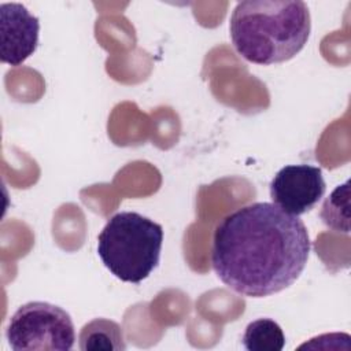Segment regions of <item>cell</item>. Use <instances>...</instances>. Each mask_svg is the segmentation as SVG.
Returning a JSON list of instances; mask_svg holds the SVG:
<instances>
[{"instance_id": "1", "label": "cell", "mask_w": 351, "mask_h": 351, "mask_svg": "<svg viewBox=\"0 0 351 351\" xmlns=\"http://www.w3.org/2000/svg\"><path fill=\"white\" fill-rule=\"evenodd\" d=\"M311 250L304 222L274 203L239 207L214 230L211 265L232 291L265 298L291 287Z\"/></svg>"}, {"instance_id": "2", "label": "cell", "mask_w": 351, "mask_h": 351, "mask_svg": "<svg viewBox=\"0 0 351 351\" xmlns=\"http://www.w3.org/2000/svg\"><path fill=\"white\" fill-rule=\"evenodd\" d=\"M230 38L241 58L269 66L298 55L310 37L311 18L304 1L247 0L236 4Z\"/></svg>"}, {"instance_id": "3", "label": "cell", "mask_w": 351, "mask_h": 351, "mask_svg": "<svg viewBox=\"0 0 351 351\" xmlns=\"http://www.w3.org/2000/svg\"><path fill=\"white\" fill-rule=\"evenodd\" d=\"M162 243V225L138 213L121 211L99 233L97 255L117 278L138 284L158 266Z\"/></svg>"}, {"instance_id": "4", "label": "cell", "mask_w": 351, "mask_h": 351, "mask_svg": "<svg viewBox=\"0 0 351 351\" xmlns=\"http://www.w3.org/2000/svg\"><path fill=\"white\" fill-rule=\"evenodd\" d=\"M5 337L14 351H69L75 330L66 310L47 302L22 304L10 318Z\"/></svg>"}, {"instance_id": "5", "label": "cell", "mask_w": 351, "mask_h": 351, "mask_svg": "<svg viewBox=\"0 0 351 351\" xmlns=\"http://www.w3.org/2000/svg\"><path fill=\"white\" fill-rule=\"evenodd\" d=\"M326 184L322 170L311 165L284 166L270 182V197L284 211L302 215L322 199Z\"/></svg>"}, {"instance_id": "6", "label": "cell", "mask_w": 351, "mask_h": 351, "mask_svg": "<svg viewBox=\"0 0 351 351\" xmlns=\"http://www.w3.org/2000/svg\"><path fill=\"white\" fill-rule=\"evenodd\" d=\"M40 21L21 3L0 4V58L10 66L22 64L38 45Z\"/></svg>"}, {"instance_id": "7", "label": "cell", "mask_w": 351, "mask_h": 351, "mask_svg": "<svg viewBox=\"0 0 351 351\" xmlns=\"http://www.w3.org/2000/svg\"><path fill=\"white\" fill-rule=\"evenodd\" d=\"M78 340L82 351H122L126 348L122 326L108 318H95L85 324Z\"/></svg>"}, {"instance_id": "8", "label": "cell", "mask_w": 351, "mask_h": 351, "mask_svg": "<svg viewBox=\"0 0 351 351\" xmlns=\"http://www.w3.org/2000/svg\"><path fill=\"white\" fill-rule=\"evenodd\" d=\"M243 346L248 351H281L285 346V336L276 321L259 318L247 325Z\"/></svg>"}, {"instance_id": "9", "label": "cell", "mask_w": 351, "mask_h": 351, "mask_svg": "<svg viewBox=\"0 0 351 351\" xmlns=\"http://www.w3.org/2000/svg\"><path fill=\"white\" fill-rule=\"evenodd\" d=\"M319 217L329 229L350 233V180L325 199Z\"/></svg>"}]
</instances>
